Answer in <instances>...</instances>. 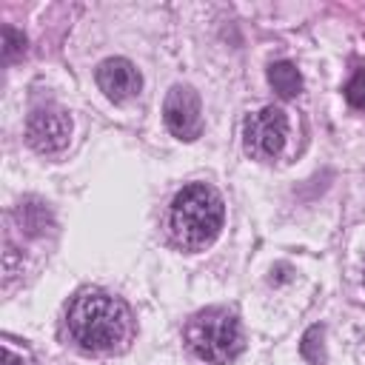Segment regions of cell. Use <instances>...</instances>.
<instances>
[{"mask_svg": "<svg viewBox=\"0 0 365 365\" xmlns=\"http://www.w3.org/2000/svg\"><path fill=\"white\" fill-rule=\"evenodd\" d=\"M97 86L111 103H125L140 91L143 77H140V71L134 68L131 60L108 57V60H103L97 66Z\"/></svg>", "mask_w": 365, "mask_h": 365, "instance_id": "obj_7", "label": "cell"}, {"mask_svg": "<svg viewBox=\"0 0 365 365\" xmlns=\"http://www.w3.org/2000/svg\"><path fill=\"white\" fill-rule=\"evenodd\" d=\"M345 100L354 108H365V68H359L348 83H345Z\"/></svg>", "mask_w": 365, "mask_h": 365, "instance_id": "obj_12", "label": "cell"}, {"mask_svg": "<svg viewBox=\"0 0 365 365\" xmlns=\"http://www.w3.org/2000/svg\"><path fill=\"white\" fill-rule=\"evenodd\" d=\"M163 120L177 140H197L202 134V108L191 86H171L163 103Z\"/></svg>", "mask_w": 365, "mask_h": 365, "instance_id": "obj_6", "label": "cell"}, {"mask_svg": "<svg viewBox=\"0 0 365 365\" xmlns=\"http://www.w3.org/2000/svg\"><path fill=\"white\" fill-rule=\"evenodd\" d=\"M68 336L88 354H114L131 339V311L123 299L106 291H83L71 299L66 314Z\"/></svg>", "mask_w": 365, "mask_h": 365, "instance_id": "obj_1", "label": "cell"}, {"mask_svg": "<svg viewBox=\"0 0 365 365\" xmlns=\"http://www.w3.org/2000/svg\"><path fill=\"white\" fill-rule=\"evenodd\" d=\"M288 140V117L277 106H265L245 117L242 123V145L254 160H274L285 148Z\"/></svg>", "mask_w": 365, "mask_h": 365, "instance_id": "obj_4", "label": "cell"}, {"mask_svg": "<svg viewBox=\"0 0 365 365\" xmlns=\"http://www.w3.org/2000/svg\"><path fill=\"white\" fill-rule=\"evenodd\" d=\"M20 222L26 228V234H40L48 222V211L40 202H26V205H20Z\"/></svg>", "mask_w": 365, "mask_h": 365, "instance_id": "obj_9", "label": "cell"}, {"mask_svg": "<svg viewBox=\"0 0 365 365\" xmlns=\"http://www.w3.org/2000/svg\"><path fill=\"white\" fill-rule=\"evenodd\" d=\"M302 356L308 362H322L325 359V345H322V328L311 325L302 336Z\"/></svg>", "mask_w": 365, "mask_h": 365, "instance_id": "obj_11", "label": "cell"}, {"mask_svg": "<svg viewBox=\"0 0 365 365\" xmlns=\"http://www.w3.org/2000/svg\"><path fill=\"white\" fill-rule=\"evenodd\" d=\"M71 117L57 106H40L26 120V140L40 154H54L68 145Z\"/></svg>", "mask_w": 365, "mask_h": 365, "instance_id": "obj_5", "label": "cell"}, {"mask_svg": "<svg viewBox=\"0 0 365 365\" xmlns=\"http://www.w3.org/2000/svg\"><path fill=\"white\" fill-rule=\"evenodd\" d=\"M185 345L202 362L225 365L242 351V328L240 319L225 308L197 311L185 325Z\"/></svg>", "mask_w": 365, "mask_h": 365, "instance_id": "obj_3", "label": "cell"}, {"mask_svg": "<svg viewBox=\"0 0 365 365\" xmlns=\"http://www.w3.org/2000/svg\"><path fill=\"white\" fill-rule=\"evenodd\" d=\"M3 365H23V359L14 354V351H9V348H3Z\"/></svg>", "mask_w": 365, "mask_h": 365, "instance_id": "obj_13", "label": "cell"}, {"mask_svg": "<svg viewBox=\"0 0 365 365\" xmlns=\"http://www.w3.org/2000/svg\"><path fill=\"white\" fill-rule=\"evenodd\" d=\"M268 83L282 100H291V97H297L302 91V74L288 60H277V63L268 66Z\"/></svg>", "mask_w": 365, "mask_h": 365, "instance_id": "obj_8", "label": "cell"}, {"mask_svg": "<svg viewBox=\"0 0 365 365\" xmlns=\"http://www.w3.org/2000/svg\"><path fill=\"white\" fill-rule=\"evenodd\" d=\"M165 228L174 245L182 251L208 248L222 228V200L205 182H191L180 188L168 205Z\"/></svg>", "mask_w": 365, "mask_h": 365, "instance_id": "obj_2", "label": "cell"}, {"mask_svg": "<svg viewBox=\"0 0 365 365\" xmlns=\"http://www.w3.org/2000/svg\"><path fill=\"white\" fill-rule=\"evenodd\" d=\"M23 51H26V34L17 31L14 26H3V60L11 63L23 57Z\"/></svg>", "mask_w": 365, "mask_h": 365, "instance_id": "obj_10", "label": "cell"}]
</instances>
